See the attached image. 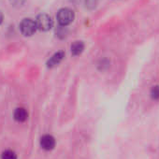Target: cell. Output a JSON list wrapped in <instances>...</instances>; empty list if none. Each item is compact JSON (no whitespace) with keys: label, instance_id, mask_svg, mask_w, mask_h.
I'll use <instances>...</instances> for the list:
<instances>
[{"label":"cell","instance_id":"1","mask_svg":"<svg viewBox=\"0 0 159 159\" xmlns=\"http://www.w3.org/2000/svg\"><path fill=\"white\" fill-rule=\"evenodd\" d=\"M56 18H57V22L60 25L66 26L73 22L74 12H73V11H71L67 8H64V9H61L58 11Z\"/></svg>","mask_w":159,"mask_h":159},{"label":"cell","instance_id":"2","mask_svg":"<svg viewBox=\"0 0 159 159\" xmlns=\"http://www.w3.org/2000/svg\"><path fill=\"white\" fill-rule=\"evenodd\" d=\"M35 22L37 25V28L39 29L40 31H44V32L49 31L53 25V21H52V17L46 13H41L39 15H38Z\"/></svg>","mask_w":159,"mask_h":159},{"label":"cell","instance_id":"3","mask_svg":"<svg viewBox=\"0 0 159 159\" xmlns=\"http://www.w3.org/2000/svg\"><path fill=\"white\" fill-rule=\"evenodd\" d=\"M37 25H36V22L30 18H25L24 19L21 24H20V30H21V33L25 36V37H30L32 36L36 30H37Z\"/></svg>","mask_w":159,"mask_h":159},{"label":"cell","instance_id":"4","mask_svg":"<svg viewBox=\"0 0 159 159\" xmlns=\"http://www.w3.org/2000/svg\"><path fill=\"white\" fill-rule=\"evenodd\" d=\"M64 57H65V52L63 51L57 52L50 57V59L47 61L46 65L49 68H52V67L56 66L57 65H59L62 62V60L64 59Z\"/></svg>","mask_w":159,"mask_h":159},{"label":"cell","instance_id":"5","mask_svg":"<svg viewBox=\"0 0 159 159\" xmlns=\"http://www.w3.org/2000/svg\"><path fill=\"white\" fill-rule=\"evenodd\" d=\"M40 145H41V147L44 150L50 151V150L54 148V146H55V139L51 135H44L40 139Z\"/></svg>","mask_w":159,"mask_h":159},{"label":"cell","instance_id":"6","mask_svg":"<svg viewBox=\"0 0 159 159\" xmlns=\"http://www.w3.org/2000/svg\"><path fill=\"white\" fill-rule=\"evenodd\" d=\"M28 117V113L25 108H18L14 111V119L18 122H25Z\"/></svg>","mask_w":159,"mask_h":159},{"label":"cell","instance_id":"7","mask_svg":"<svg viewBox=\"0 0 159 159\" xmlns=\"http://www.w3.org/2000/svg\"><path fill=\"white\" fill-rule=\"evenodd\" d=\"M84 50V43L83 41H75L71 45V53L73 55H80Z\"/></svg>","mask_w":159,"mask_h":159},{"label":"cell","instance_id":"8","mask_svg":"<svg viewBox=\"0 0 159 159\" xmlns=\"http://www.w3.org/2000/svg\"><path fill=\"white\" fill-rule=\"evenodd\" d=\"M1 159H17V155L13 151L7 150L2 152Z\"/></svg>","mask_w":159,"mask_h":159},{"label":"cell","instance_id":"9","mask_svg":"<svg viewBox=\"0 0 159 159\" xmlns=\"http://www.w3.org/2000/svg\"><path fill=\"white\" fill-rule=\"evenodd\" d=\"M151 98L154 100L159 99V85H154L151 89Z\"/></svg>","mask_w":159,"mask_h":159},{"label":"cell","instance_id":"10","mask_svg":"<svg viewBox=\"0 0 159 159\" xmlns=\"http://www.w3.org/2000/svg\"><path fill=\"white\" fill-rule=\"evenodd\" d=\"M98 2H99V0H85V5L87 9L93 10L98 6Z\"/></svg>","mask_w":159,"mask_h":159},{"label":"cell","instance_id":"11","mask_svg":"<svg viewBox=\"0 0 159 159\" xmlns=\"http://www.w3.org/2000/svg\"><path fill=\"white\" fill-rule=\"evenodd\" d=\"M66 30L65 26L60 25V26L56 29V35H57L59 38H65V37H66Z\"/></svg>","mask_w":159,"mask_h":159},{"label":"cell","instance_id":"12","mask_svg":"<svg viewBox=\"0 0 159 159\" xmlns=\"http://www.w3.org/2000/svg\"><path fill=\"white\" fill-rule=\"evenodd\" d=\"M2 22H3V14H2L1 11H0V25H1Z\"/></svg>","mask_w":159,"mask_h":159}]
</instances>
